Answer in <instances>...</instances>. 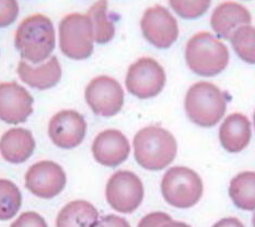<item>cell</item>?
I'll use <instances>...</instances> for the list:
<instances>
[{
    "label": "cell",
    "instance_id": "cell-16",
    "mask_svg": "<svg viewBox=\"0 0 255 227\" xmlns=\"http://www.w3.org/2000/svg\"><path fill=\"white\" fill-rule=\"evenodd\" d=\"M35 140L29 130L15 127L0 138V155L10 164H22L29 159L35 149Z\"/></svg>",
    "mask_w": 255,
    "mask_h": 227
},
{
    "label": "cell",
    "instance_id": "cell-1",
    "mask_svg": "<svg viewBox=\"0 0 255 227\" xmlns=\"http://www.w3.org/2000/svg\"><path fill=\"white\" fill-rule=\"evenodd\" d=\"M55 29L52 20L42 13L22 20L15 31L14 44L21 57L31 64H41L55 48Z\"/></svg>",
    "mask_w": 255,
    "mask_h": 227
},
{
    "label": "cell",
    "instance_id": "cell-17",
    "mask_svg": "<svg viewBox=\"0 0 255 227\" xmlns=\"http://www.w3.org/2000/svg\"><path fill=\"white\" fill-rule=\"evenodd\" d=\"M16 71L24 84L38 90L51 89L58 84L63 75L62 66L56 56L51 57L45 64L37 67H32L24 60H21Z\"/></svg>",
    "mask_w": 255,
    "mask_h": 227
},
{
    "label": "cell",
    "instance_id": "cell-5",
    "mask_svg": "<svg viewBox=\"0 0 255 227\" xmlns=\"http://www.w3.org/2000/svg\"><path fill=\"white\" fill-rule=\"evenodd\" d=\"M204 185L195 171L176 166L170 168L161 180L162 197L170 206L177 209H188L201 200Z\"/></svg>",
    "mask_w": 255,
    "mask_h": 227
},
{
    "label": "cell",
    "instance_id": "cell-4",
    "mask_svg": "<svg viewBox=\"0 0 255 227\" xmlns=\"http://www.w3.org/2000/svg\"><path fill=\"white\" fill-rule=\"evenodd\" d=\"M185 112L194 124L215 126L227 110L226 93L212 82L199 81L190 87L184 101Z\"/></svg>",
    "mask_w": 255,
    "mask_h": 227
},
{
    "label": "cell",
    "instance_id": "cell-18",
    "mask_svg": "<svg viewBox=\"0 0 255 227\" xmlns=\"http://www.w3.org/2000/svg\"><path fill=\"white\" fill-rule=\"evenodd\" d=\"M251 123L245 114L231 113L219 129V141L227 152L240 153L251 141Z\"/></svg>",
    "mask_w": 255,
    "mask_h": 227
},
{
    "label": "cell",
    "instance_id": "cell-20",
    "mask_svg": "<svg viewBox=\"0 0 255 227\" xmlns=\"http://www.w3.org/2000/svg\"><path fill=\"white\" fill-rule=\"evenodd\" d=\"M229 196L235 206L243 211L255 210V173L243 171L231 180Z\"/></svg>",
    "mask_w": 255,
    "mask_h": 227
},
{
    "label": "cell",
    "instance_id": "cell-19",
    "mask_svg": "<svg viewBox=\"0 0 255 227\" xmlns=\"http://www.w3.org/2000/svg\"><path fill=\"white\" fill-rule=\"evenodd\" d=\"M100 214L96 207L85 200L65 206L57 215L56 227H99Z\"/></svg>",
    "mask_w": 255,
    "mask_h": 227
},
{
    "label": "cell",
    "instance_id": "cell-13",
    "mask_svg": "<svg viewBox=\"0 0 255 227\" xmlns=\"http://www.w3.org/2000/svg\"><path fill=\"white\" fill-rule=\"evenodd\" d=\"M34 99L15 81L0 84V120L7 124L24 123L33 113Z\"/></svg>",
    "mask_w": 255,
    "mask_h": 227
},
{
    "label": "cell",
    "instance_id": "cell-2",
    "mask_svg": "<svg viewBox=\"0 0 255 227\" xmlns=\"http://www.w3.org/2000/svg\"><path fill=\"white\" fill-rule=\"evenodd\" d=\"M132 145L138 165L151 171L168 167L177 154L175 137L168 130L158 125L146 126L138 131Z\"/></svg>",
    "mask_w": 255,
    "mask_h": 227
},
{
    "label": "cell",
    "instance_id": "cell-22",
    "mask_svg": "<svg viewBox=\"0 0 255 227\" xmlns=\"http://www.w3.org/2000/svg\"><path fill=\"white\" fill-rule=\"evenodd\" d=\"M22 206V196L12 181L0 179V221H8L18 214Z\"/></svg>",
    "mask_w": 255,
    "mask_h": 227
},
{
    "label": "cell",
    "instance_id": "cell-9",
    "mask_svg": "<svg viewBox=\"0 0 255 227\" xmlns=\"http://www.w3.org/2000/svg\"><path fill=\"white\" fill-rule=\"evenodd\" d=\"M124 90L112 77L99 76L86 88L85 98L92 112L99 116L110 118L118 114L124 106Z\"/></svg>",
    "mask_w": 255,
    "mask_h": 227
},
{
    "label": "cell",
    "instance_id": "cell-30",
    "mask_svg": "<svg viewBox=\"0 0 255 227\" xmlns=\"http://www.w3.org/2000/svg\"><path fill=\"white\" fill-rule=\"evenodd\" d=\"M159 227H191V226L186 223L176 222V221L170 220V221H168V222H165L162 225H160Z\"/></svg>",
    "mask_w": 255,
    "mask_h": 227
},
{
    "label": "cell",
    "instance_id": "cell-23",
    "mask_svg": "<svg viewBox=\"0 0 255 227\" xmlns=\"http://www.w3.org/2000/svg\"><path fill=\"white\" fill-rule=\"evenodd\" d=\"M236 54L243 62L255 65V27L251 24L241 26L231 36Z\"/></svg>",
    "mask_w": 255,
    "mask_h": 227
},
{
    "label": "cell",
    "instance_id": "cell-6",
    "mask_svg": "<svg viewBox=\"0 0 255 227\" xmlns=\"http://www.w3.org/2000/svg\"><path fill=\"white\" fill-rule=\"evenodd\" d=\"M94 32L88 14L70 13L59 23V46L66 56L87 59L93 53Z\"/></svg>",
    "mask_w": 255,
    "mask_h": 227
},
{
    "label": "cell",
    "instance_id": "cell-25",
    "mask_svg": "<svg viewBox=\"0 0 255 227\" xmlns=\"http://www.w3.org/2000/svg\"><path fill=\"white\" fill-rule=\"evenodd\" d=\"M19 12L20 7L16 0H0V27L12 24Z\"/></svg>",
    "mask_w": 255,
    "mask_h": 227
},
{
    "label": "cell",
    "instance_id": "cell-27",
    "mask_svg": "<svg viewBox=\"0 0 255 227\" xmlns=\"http://www.w3.org/2000/svg\"><path fill=\"white\" fill-rule=\"evenodd\" d=\"M170 220H172V218L167 213L153 212L142 218L139 224H138V227H159Z\"/></svg>",
    "mask_w": 255,
    "mask_h": 227
},
{
    "label": "cell",
    "instance_id": "cell-14",
    "mask_svg": "<svg viewBox=\"0 0 255 227\" xmlns=\"http://www.w3.org/2000/svg\"><path fill=\"white\" fill-rule=\"evenodd\" d=\"M91 149L96 162L104 167L114 168L128 158L130 144L121 131L111 129L99 133Z\"/></svg>",
    "mask_w": 255,
    "mask_h": 227
},
{
    "label": "cell",
    "instance_id": "cell-21",
    "mask_svg": "<svg viewBox=\"0 0 255 227\" xmlns=\"http://www.w3.org/2000/svg\"><path fill=\"white\" fill-rule=\"evenodd\" d=\"M87 14L93 25L94 42L107 44L112 41L115 35V25L110 19L108 0H98L88 10Z\"/></svg>",
    "mask_w": 255,
    "mask_h": 227
},
{
    "label": "cell",
    "instance_id": "cell-31",
    "mask_svg": "<svg viewBox=\"0 0 255 227\" xmlns=\"http://www.w3.org/2000/svg\"><path fill=\"white\" fill-rule=\"evenodd\" d=\"M252 223H253V226L255 227V214H254V217H253V221H252Z\"/></svg>",
    "mask_w": 255,
    "mask_h": 227
},
{
    "label": "cell",
    "instance_id": "cell-12",
    "mask_svg": "<svg viewBox=\"0 0 255 227\" xmlns=\"http://www.w3.org/2000/svg\"><path fill=\"white\" fill-rule=\"evenodd\" d=\"M87 122L75 110H63L54 114L48 123V135L54 145L62 149H73L84 142Z\"/></svg>",
    "mask_w": 255,
    "mask_h": 227
},
{
    "label": "cell",
    "instance_id": "cell-3",
    "mask_svg": "<svg viewBox=\"0 0 255 227\" xmlns=\"http://www.w3.org/2000/svg\"><path fill=\"white\" fill-rule=\"evenodd\" d=\"M229 58L228 47L209 32H198L186 43V64L198 76L219 75L227 68Z\"/></svg>",
    "mask_w": 255,
    "mask_h": 227
},
{
    "label": "cell",
    "instance_id": "cell-15",
    "mask_svg": "<svg viewBox=\"0 0 255 227\" xmlns=\"http://www.w3.org/2000/svg\"><path fill=\"white\" fill-rule=\"evenodd\" d=\"M252 15L249 9L237 1H224L216 7L210 18L215 34L223 40H230L241 26L251 24Z\"/></svg>",
    "mask_w": 255,
    "mask_h": 227
},
{
    "label": "cell",
    "instance_id": "cell-29",
    "mask_svg": "<svg viewBox=\"0 0 255 227\" xmlns=\"http://www.w3.org/2000/svg\"><path fill=\"white\" fill-rule=\"evenodd\" d=\"M213 227H245L239 220L236 218H226L218 221Z\"/></svg>",
    "mask_w": 255,
    "mask_h": 227
},
{
    "label": "cell",
    "instance_id": "cell-26",
    "mask_svg": "<svg viewBox=\"0 0 255 227\" xmlns=\"http://www.w3.org/2000/svg\"><path fill=\"white\" fill-rule=\"evenodd\" d=\"M10 227H47V223L40 214L30 211L22 213Z\"/></svg>",
    "mask_w": 255,
    "mask_h": 227
},
{
    "label": "cell",
    "instance_id": "cell-10",
    "mask_svg": "<svg viewBox=\"0 0 255 227\" xmlns=\"http://www.w3.org/2000/svg\"><path fill=\"white\" fill-rule=\"evenodd\" d=\"M143 37L152 46L165 49L173 45L179 37V24L170 11L163 5L148 8L140 20Z\"/></svg>",
    "mask_w": 255,
    "mask_h": 227
},
{
    "label": "cell",
    "instance_id": "cell-32",
    "mask_svg": "<svg viewBox=\"0 0 255 227\" xmlns=\"http://www.w3.org/2000/svg\"><path fill=\"white\" fill-rule=\"evenodd\" d=\"M253 123H254V129H255V112H254V115H253Z\"/></svg>",
    "mask_w": 255,
    "mask_h": 227
},
{
    "label": "cell",
    "instance_id": "cell-7",
    "mask_svg": "<svg viewBox=\"0 0 255 227\" xmlns=\"http://www.w3.org/2000/svg\"><path fill=\"white\" fill-rule=\"evenodd\" d=\"M167 75L154 58L141 57L129 66L125 86L129 93L138 99L157 97L163 90Z\"/></svg>",
    "mask_w": 255,
    "mask_h": 227
},
{
    "label": "cell",
    "instance_id": "cell-28",
    "mask_svg": "<svg viewBox=\"0 0 255 227\" xmlns=\"http://www.w3.org/2000/svg\"><path fill=\"white\" fill-rule=\"evenodd\" d=\"M100 227H130V225L125 219L110 214L100 221Z\"/></svg>",
    "mask_w": 255,
    "mask_h": 227
},
{
    "label": "cell",
    "instance_id": "cell-11",
    "mask_svg": "<svg viewBox=\"0 0 255 227\" xmlns=\"http://www.w3.org/2000/svg\"><path fill=\"white\" fill-rule=\"evenodd\" d=\"M24 180L26 189L41 199L57 197L67 182L62 166L52 160H42L32 165L26 171Z\"/></svg>",
    "mask_w": 255,
    "mask_h": 227
},
{
    "label": "cell",
    "instance_id": "cell-24",
    "mask_svg": "<svg viewBox=\"0 0 255 227\" xmlns=\"http://www.w3.org/2000/svg\"><path fill=\"white\" fill-rule=\"evenodd\" d=\"M169 3L180 18L195 20L207 12L212 0H169Z\"/></svg>",
    "mask_w": 255,
    "mask_h": 227
},
{
    "label": "cell",
    "instance_id": "cell-8",
    "mask_svg": "<svg viewBox=\"0 0 255 227\" xmlns=\"http://www.w3.org/2000/svg\"><path fill=\"white\" fill-rule=\"evenodd\" d=\"M145 196L141 180L128 170H120L111 176L105 198L110 207L120 213H132L140 207Z\"/></svg>",
    "mask_w": 255,
    "mask_h": 227
}]
</instances>
